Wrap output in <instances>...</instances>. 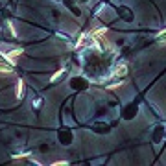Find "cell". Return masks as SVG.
Masks as SVG:
<instances>
[{
    "mask_svg": "<svg viewBox=\"0 0 166 166\" xmlns=\"http://www.w3.org/2000/svg\"><path fill=\"white\" fill-rule=\"evenodd\" d=\"M22 52V48H15V50H11V52H2V57H4V61H7L11 66L15 65V61H17V57L21 56Z\"/></svg>",
    "mask_w": 166,
    "mask_h": 166,
    "instance_id": "6da1fadb",
    "label": "cell"
},
{
    "mask_svg": "<svg viewBox=\"0 0 166 166\" xmlns=\"http://www.w3.org/2000/svg\"><path fill=\"white\" fill-rule=\"evenodd\" d=\"M15 94H17V98L21 100L22 94H24V80H19L17 81V87H15Z\"/></svg>",
    "mask_w": 166,
    "mask_h": 166,
    "instance_id": "7a4b0ae2",
    "label": "cell"
},
{
    "mask_svg": "<svg viewBox=\"0 0 166 166\" xmlns=\"http://www.w3.org/2000/svg\"><path fill=\"white\" fill-rule=\"evenodd\" d=\"M125 74H127V66H125V65H120V66L116 68V72H115L116 78H124Z\"/></svg>",
    "mask_w": 166,
    "mask_h": 166,
    "instance_id": "3957f363",
    "label": "cell"
},
{
    "mask_svg": "<svg viewBox=\"0 0 166 166\" xmlns=\"http://www.w3.org/2000/svg\"><path fill=\"white\" fill-rule=\"evenodd\" d=\"M65 72H66V68H59V70H57V72H56V74H54V76L50 78V81L56 83L57 80H59V78H63V76H65Z\"/></svg>",
    "mask_w": 166,
    "mask_h": 166,
    "instance_id": "277c9868",
    "label": "cell"
},
{
    "mask_svg": "<svg viewBox=\"0 0 166 166\" xmlns=\"http://www.w3.org/2000/svg\"><path fill=\"white\" fill-rule=\"evenodd\" d=\"M105 33H107V28H98L96 32L90 33V37H92V39H98V37H102V35H105Z\"/></svg>",
    "mask_w": 166,
    "mask_h": 166,
    "instance_id": "5b68a950",
    "label": "cell"
},
{
    "mask_svg": "<svg viewBox=\"0 0 166 166\" xmlns=\"http://www.w3.org/2000/svg\"><path fill=\"white\" fill-rule=\"evenodd\" d=\"M0 72L2 74H13V66H7V65L0 63Z\"/></svg>",
    "mask_w": 166,
    "mask_h": 166,
    "instance_id": "8992f818",
    "label": "cell"
},
{
    "mask_svg": "<svg viewBox=\"0 0 166 166\" xmlns=\"http://www.w3.org/2000/svg\"><path fill=\"white\" fill-rule=\"evenodd\" d=\"M7 26H9V32H11V35H13V37H17V30H15L13 22H7Z\"/></svg>",
    "mask_w": 166,
    "mask_h": 166,
    "instance_id": "52a82bcc",
    "label": "cell"
},
{
    "mask_svg": "<svg viewBox=\"0 0 166 166\" xmlns=\"http://www.w3.org/2000/svg\"><path fill=\"white\" fill-rule=\"evenodd\" d=\"M159 42H166V37H161V39H159Z\"/></svg>",
    "mask_w": 166,
    "mask_h": 166,
    "instance_id": "ba28073f",
    "label": "cell"
}]
</instances>
